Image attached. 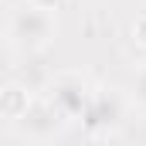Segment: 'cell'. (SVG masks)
I'll return each mask as SVG.
<instances>
[{"instance_id": "ba28073f", "label": "cell", "mask_w": 146, "mask_h": 146, "mask_svg": "<svg viewBox=\"0 0 146 146\" xmlns=\"http://www.w3.org/2000/svg\"><path fill=\"white\" fill-rule=\"evenodd\" d=\"M24 3H34V7H44V10H54V14H58L65 0H24Z\"/></svg>"}, {"instance_id": "6da1fadb", "label": "cell", "mask_w": 146, "mask_h": 146, "mask_svg": "<svg viewBox=\"0 0 146 146\" xmlns=\"http://www.w3.org/2000/svg\"><path fill=\"white\" fill-rule=\"evenodd\" d=\"M7 37H10V44L17 51L37 54V51L54 44V37H58V14L44 10V7H34V3H24L21 10H14V17L7 24Z\"/></svg>"}, {"instance_id": "3957f363", "label": "cell", "mask_w": 146, "mask_h": 146, "mask_svg": "<svg viewBox=\"0 0 146 146\" xmlns=\"http://www.w3.org/2000/svg\"><path fill=\"white\" fill-rule=\"evenodd\" d=\"M88 95H92V85H88L82 75H75V72L58 75V78L48 82V88H44V102L54 106V112L65 115L68 122L82 115L85 102H88Z\"/></svg>"}, {"instance_id": "9c48e42d", "label": "cell", "mask_w": 146, "mask_h": 146, "mask_svg": "<svg viewBox=\"0 0 146 146\" xmlns=\"http://www.w3.org/2000/svg\"><path fill=\"white\" fill-rule=\"evenodd\" d=\"M7 126H10V119H7V115H3V109H0V133H3V129H7Z\"/></svg>"}, {"instance_id": "7a4b0ae2", "label": "cell", "mask_w": 146, "mask_h": 146, "mask_svg": "<svg viewBox=\"0 0 146 146\" xmlns=\"http://www.w3.org/2000/svg\"><path fill=\"white\" fill-rule=\"evenodd\" d=\"M78 119L85 122L88 136H112L126 119V102L115 88H92Z\"/></svg>"}, {"instance_id": "52a82bcc", "label": "cell", "mask_w": 146, "mask_h": 146, "mask_svg": "<svg viewBox=\"0 0 146 146\" xmlns=\"http://www.w3.org/2000/svg\"><path fill=\"white\" fill-rule=\"evenodd\" d=\"M133 37H136V44H143V48H146V14H143V17H136V24H133Z\"/></svg>"}, {"instance_id": "277c9868", "label": "cell", "mask_w": 146, "mask_h": 146, "mask_svg": "<svg viewBox=\"0 0 146 146\" xmlns=\"http://www.w3.org/2000/svg\"><path fill=\"white\" fill-rule=\"evenodd\" d=\"M10 126H14L17 136H24V139H54V136H61V129L68 126V119L58 115L54 106H48L44 95H41V99H31L27 109L21 112Z\"/></svg>"}, {"instance_id": "5b68a950", "label": "cell", "mask_w": 146, "mask_h": 146, "mask_svg": "<svg viewBox=\"0 0 146 146\" xmlns=\"http://www.w3.org/2000/svg\"><path fill=\"white\" fill-rule=\"evenodd\" d=\"M27 102H31V95H27L21 85H3V88H0V109H3V115H7L10 122L27 109Z\"/></svg>"}, {"instance_id": "8992f818", "label": "cell", "mask_w": 146, "mask_h": 146, "mask_svg": "<svg viewBox=\"0 0 146 146\" xmlns=\"http://www.w3.org/2000/svg\"><path fill=\"white\" fill-rule=\"evenodd\" d=\"M129 99H133L136 106H143V109H146V65H139V68L133 72V82H129Z\"/></svg>"}]
</instances>
